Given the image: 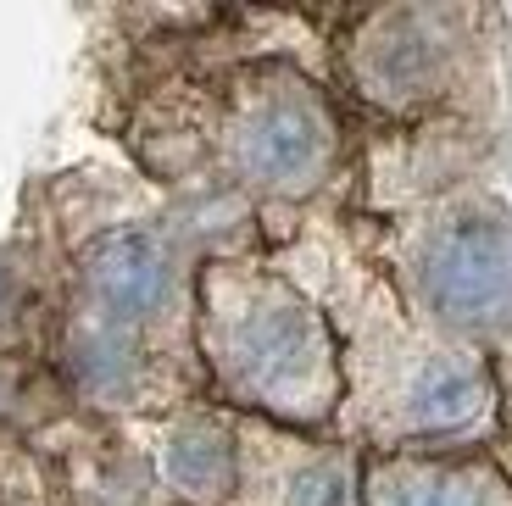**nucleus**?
<instances>
[{"instance_id": "obj_1", "label": "nucleus", "mask_w": 512, "mask_h": 506, "mask_svg": "<svg viewBox=\"0 0 512 506\" xmlns=\"http://www.w3.org/2000/svg\"><path fill=\"white\" fill-rule=\"evenodd\" d=\"M512 290V256L496 228H457L429 262V295L446 317H490Z\"/></svg>"}, {"instance_id": "obj_2", "label": "nucleus", "mask_w": 512, "mask_h": 506, "mask_svg": "<svg viewBox=\"0 0 512 506\" xmlns=\"http://www.w3.org/2000/svg\"><path fill=\"white\" fill-rule=\"evenodd\" d=\"M245 367H251V379L268 384V390L295 384L312 367V323L301 312H290V306H284V312H268L251 334H245Z\"/></svg>"}, {"instance_id": "obj_3", "label": "nucleus", "mask_w": 512, "mask_h": 506, "mask_svg": "<svg viewBox=\"0 0 512 506\" xmlns=\"http://www.w3.org/2000/svg\"><path fill=\"white\" fill-rule=\"evenodd\" d=\"M318 123H312L301 106H273L262 123L251 128V145H245V156H251L256 173H268V178H295V173H307L312 162H318Z\"/></svg>"}, {"instance_id": "obj_4", "label": "nucleus", "mask_w": 512, "mask_h": 506, "mask_svg": "<svg viewBox=\"0 0 512 506\" xmlns=\"http://www.w3.org/2000/svg\"><path fill=\"white\" fill-rule=\"evenodd\" d=\"M95 284L112 295L117 306H151L156 290H162V262L145 240H112L101 256H95Z\"/></svg>"}, {"instance_id": "obj_5", "label": "nucleus", "mask_w": 512, "mask_h": 506, "mask_svg": "<svg viewBox=\"0 0 512 506\" xmlns=\"http://www.w3.org/2000/svg\"><path fill=\"white\" fill-rule=\"evenodd\" d=\"M173 473H179L184 490L206 495V490H218V484L229 479V456H223L218 440H184L179 456H173Z\"/></svg>"}, {"instance_id": "obj_6", "label": "nucleus", "mask_w": 512, "mask_h": 506, "mask_svg": "<svg viewBox=\"0 0 512 506\" xmlns=\"http://www.w3.org/2000/svg\"><path fill=\"white\" fill-rule=\"evenodd\" d=\"M390 506H474V495L457 484H407L401 495H390Z\"/></svg>"}]
</instances>
